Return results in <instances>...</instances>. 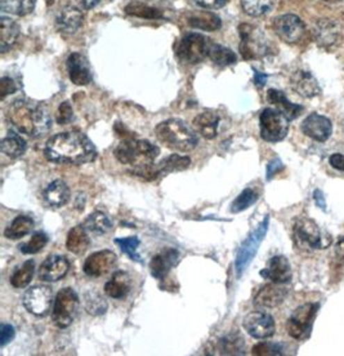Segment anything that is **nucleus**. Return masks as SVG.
<instances>
[{"instance_id": "obj_24", "label": "nucleus", "mask_w": 344, "mask_h": 356, "mask_svg": "<svg viewBox=\"0 0 344 356\" xmlns=\"http://www.w3.org/2000/svg\"><path fill=\"white\" fill-rule=\"evenodd\" d=\"M291 88L300 96L304 98H313L321 93V87L316 78L309 72H295L290 78Z\"/></svg>"}, {"instance_id": "obj_51", "label": "nucleus", "mask_w": 344, "mask_h": 356, "mask_svg": "<svg viewBox=\"0 0 344 356\" xmlns=\"http://www.w3.org/2000/svg\"><path fill=\"white\" fill-rule=\"evenodd\" d=\"M196 3L205 9H220L226 6L227 0H196Z\"/></svg>"}, {"instance_id": "obj_22", "label": "nucleus", "mask_w": 344, "mask_h": 356, "mask_svg": "<svg viewBox=\"0 0 344 356\" xmlns=\"http://www.w3.org/2000/svg\"><path fill=\"white\" fill-rule=\"evenodd\" d=\"M261 275L270 279L272 283L286 284L291 280L290 262L284 256H275L270 259L265 270L261 271Z\"/></svg>"}, {"instance_id": "obj_46", "label": "nucleus", "mask_w": 344, "mask_h": 356, "mask_svg": "<svg viewBox=\"0 0 344 356\" xmlns=\"http://www.w3.org/2000/svg\"><path fill=\"white\" fill-rule=\"evenodd\" d=\"M252 354L259 356L283 355V346L279 343L261 342L253 348Z\"/></svg>"}, {"instance_id": "obj_27", "label": "nucleus", "mask_w": 344, "mask_h": 356, "mask_svg": "<svg viewBox=\"0 0 344 356\" xmlns=\"http://www.w3.org/2000/svg\"><path fill=\"white\" fill-rule=\"evenodd\" d=\"M70 196V188L62 179H56L52 184H49L43 193L45 203L54 208H61L67 204Z\"/></svg>"}, {"instance_id": "obj_1", "label": "nucleus", "mask_w": 344, "mask_h": 356, "mask_svg": "<svg viewBox=\"0 0 344 356\" xmlns=\"http://www.w3.org/2000/svg\"><path fill=\"white\" fill-rule=\"evenodd\" d=\"M44 155L52 163L79 165L95 161L97 158V149L85 134L63 132L48 140Z\"/></svg>"}, {"instance_id": "obj_41", "label": "nucleus", "mask_w": 344, "mask_h": 356, "mask_svg": "<svg viewBox=\"0 0 344 356\" xmlns=\"http://www.w3.org/2000/svg\"><path fill=\"white\" fill-rule=\"evenodd\" d=\"M84 307H85V312L90 315L98 316L106 312L107 302L101 294L95 291H90L84 296Z\"/></svg>"}, {"instance_id": "obj_42", "label": "nucleus", "mask_w": 344, "mask_h": 356, "mask_svg": "<svg viewBox=\"0 0 344 356\" xmlns=\"http://www.w3.org/2000/svg\"><path fill=\"white\" fill-rule=\"evenodd\" d=\"M125 12L131 16H136V17L141 18H161L163 15L159 9L152 8L147 4H143L140 1H132L125 7Z\"/></svg>"}, {"instance_id": "obj_45", "label": "nucleus", "mask_w": 344, "mask_h": 356, "mask_svg": "<svg viewBox=\"0 0 344 356\" xmlns=\"http://www.w3.org/2000/svg\"><path fill=\"white\" fill-rule=\"evenodd\" d=\"M47 243H48V236L45 235L44 232H36L31 236L30 241L19 245V250L24 254H36L40 250H44Z\"/></svg>"}, {"instance_id": "obj_2", "label": "nucleus", "mask_w": 344, "mask_h": 356, "mask_svg": "<svg viewBox=\"0 0 344 356\" xmlns=\"http://www.w3.org/2000/svg\"><path fill=\"white\" fill-rule=\"evenodd\" d=\"M7 119L18 134L42 138L52 128V119L40 104L27 98H18L7 108Z\"/></svg>"}, {"instance_id": "obj_57", "label": "nucleus", "mask_w": 344, "mask_h": 356, "mask_svg": "<svg viewBox=\"0 0 344 356\" xmlns=\"http://www.w3.org/2000/svg\"><path fill=\"white\" fill-rule=\"evenodd\" d=\"M322 1H327V3H339V1H343V0H322Z\"/></svg>"}, {"instance_id": "obj_23", "label": "nucleus", "mask_w": 344, "mask_h": 356, "mask_svg": "<svg viewBox=\"0 0 344 356\" xmlns=\"http://www.w3.org/2000/svg\"><path fill=\"white\" fill-rule=\"evenodd\" d=\"M179 259V253L178 250L173 248L161 250L158 254H155L150 262L151 275L155 279L163 280L165 276L168 275L169 271L177 265Z\"/></svg>"}, {"instance_id": "obj_19", "label": "nucleus", "mask_w": 344, "mask_h": 356, "mask_svg": "<svg viewBox=\"0 0 344 356\" xmlns=\"http://www.w3.org/2000/svg\"><path fill=\"white\" fill-rule=\"evenodd\" d=\"M67 72L70 81L76 86H88L93 81L88 60L78 52H74L67 58Z\"/></svg>"}, {"instance_id": "obj_12", "label": "nucleus", "mask_w": 344, "mask_h": 356, "mask_svg": "<svg viewBox=\"0 0 344 356\" xmlns=\"http://www.w3.org/2000/svg\"><path fill=\"white\" fill-rule=\"evenodd\" d=\"M22 303L27 312L36 316H45L54 303V291L45 285H35L27 289L24 294Z\"/></svg>"}, {"instance_id": "obj_56", "label": "nucleus", "mask_w": 344, "mask_h": 356, "mask_svg": "<svg viewBox=\"0 0 344 356\" xmlns=\"http://www.w3.org/2000/svg\"><path fill=\"white\" fill-rule=\"evenodd\" d=\"M267 79H268V76H267L265 74L254 70V81H256V84L258 87H263Z\"/></svg>"}, {"instance_id": "obj_55", "label": "nucleus", "mask_w": 344, "mask_h": 356, "mask_svg": "<svg viewBox=\"0 0 344 356\" xmlns=\"http://www.w3.org/2000/svg\"><path fill=\"white\" fill-rule=\"evenodd\" d=\"M336 253L338 259H342L344 262V236L339 238V241H336Z\"/></svg>"}, {"instance_id": "obj_50", "label": "nucleus", "mask_w": 344, "mask_h": 356, "mask_svg": "<svg viewBox=\"0 0 344 356\" xmlns=\"http://www.w3.org/2000/svg\"><path fill=\"white\" fill-rule=\"evenodd\" d=\"M281 170H284V164L279 158H275L274 161H270L267 165V177H265L267 181H271L275 177V175Z\"/></svg>"}, {"instance_id": "obj_40", "label": "nucleus", "mask_w": 344, "mask_h": 356, "mask_svg": "<svg viewBox=\"0 0 344 356\" xmlns=\"http://www.w3.org/2000/svg\"><path fill=\"white\" fill-rule=\"evenodd\" d=\"M276 0H241L243 9L249 16L261 17L274 7Z\"/></svg>"}, {"instance_id": "obj_38", "label": "nucleus", "mask_w": 344, "mask_h": 356, "mask_svg": "<svg viewBox=\"0 0 344 356\" xmlns=\"http://www.w3.org/2000/svg\"><path fill=\"white\" fill-rule=\"evenodd\" d=\"M208 57L218 66H229L238 61V56L235 52H232L229 48H226L223 45L214 44V43L211 47Z\"/></svg>"}, {"instance_id": "obj_47", "label": "nucleus", "mask_w": 344, "mask_h": 356, "mask_svg": "<svg viewBox=\"0 0 344 356\" xmlns=\"http://www.w3.org/2000/svg\"><path fill=\"white\" fill-rule=\"evenodd\" d=\"M74 118V111H72V107H71L70 102H62L60 107H58V111H57V123L58 124H69L71 120Z\"/></svg>"}, {"instance_id": "obj_44", "label": "nucleus", "mask_w": 344, "mask_h": 356, "mask_svg": "<svg viewBox=\"0 0 344 356\" xmlns=\"http://www.w3.org/2000/svg\"><path fill=\"white\" fill-rule=\"evenodd\" d=\"M258 194L253 188H245L240 195L234 200V203L231 204V212L232 213H240L243 211L247 209L249 207L256 203L258 200Z\"/></svg>"}, {"instance_id": "obj_26", "label": "nucleus", "mask_w": 344, "mask_h": 356, "mask_svg": "<svg viewBox=\"0 0 344 356\" xmlns=\"http://www.w3.org/2000/svg\"><path fill=\"white\" fill-rule=\"evenodd\" d=\"M267 101L274 105L276 110L283 113L289 120H294L302 114L303 107L297 104H291L290 101L286 98L281 90L277 89H270L267 93Z\"/></svg>"}, {"instance_id": "obj_36", "label": "nucleus", "mask_w": 344, "mask_h": 356, "mask_svg": "<svg viewBox=\"0 0 344 356\" xmlns=\"http://www.w3.org/2000/svg\"><path fill=\"white\" fill-rule=\"evenodd\" d=\"M34 271H35V264L34 261L28 259L22 266L18 267L17 270L10 276V285L21 289L25 288L31 283L34 277Z\"/></svg>"}, {"instance_id": "obj_3", "label": "nucleus", "mask_w": 344, "mask_h": 356, "mask_svg": "<svg viewBox=\"0 0 344 356\" xmlns=\"http://www.w3.org/2000/svg\"><path fill=\"white\" fill-rule=\"evenodd\" d=\"M155 134L160 143L177 152H191L199 143L196 131L183 120L176 118L160 123L155 129Z\"/></svg>"}, {"instance_id": "obj_8", "label": "nucleus", "mask_w": 344, "mask_h": 356, "mask_svg": "<svg viewBox=\"0 0 344 356\" xmlns=\"http://www.w3.org/2000/svg\"><path fill=\"white\" fill-rule=\"evenodd\" d=\"M79 297L72 288H65L56 296L52 319L61 330L70 327L79 312Z\"/></svg>"}, {"instance_id": "obj_4", "label": "nucleus", "mask_w": 344, "mask_h": 356, "mask_svg": "<svg viewBox=\"0 0 344 356\" xmlns=\"http://www.w3.org/2000/svg\"><path fill=\"white\" fill-rule=\"evenodd\" d=\"M115 158L123 164L132 167H143L150 165L160 154L159 147L155 146L147 140H124L115 149Z\"/></svg>"}, {"instance_id": "obj_54", "label": "nucleus", "mask_w": 344, "mask_h": 356, "mask_svg": "<svg viewBox=\"0 0 344 356\" xmlns=\"http://www.w3.org/2000/svg\"><path fill=\"white\" fill-rule=\"evenodd\" d=\"M76 3L80 8L88 10V9L95 8L99 3V0H76Z\"/></svg>"}, {"instance_id": "obj_43", "label": "nucleus", "mask_w": 344, "mask_h": 356, "mask_svg": "<svg viewBox=\"0 0 344 356\" xmlns=\"http://www.w3.org/2000/svg\"><path fill=\"white\" fill-rule=\"evenodd\" d=\"M115 243L119 245V248L123 250L124 253L129 257V259L142 264L141 256L138 253V247L141 244L140 239L137 236H131V238H120V239H115Z\"/></svg>"}, {"instance_id": "obj_21", "label": "nucleus", "mask_w": 344, "mask_h": 356, "mask_svg": "<svg viewBox=\"0 0 344 356\" xmlns=\"http://www.w3.org/2000/svg\"><path fill=\"white\" fill-rule=\"evenodd\" d=\"M288 289L283 284H267L256 293L254 305L259 309H274L284 302Z\"/></svg>"}, {"instance_id": "obj_39", "label": "nucleus", "mask_w": 344, "mask_h": 356, "mask_svg": "<svg viewBox=\"0 0 344 356\" xmlns=\"http://www.w3.org/2000/svg\"><path fill=\"white\" fill-rule=\"evenodd\" d=\"M190 164H191L190 158L174 154V155H170L168 158H165L164 161H160L158 164V170H159L160 175H168L172 172L187 170Z\"/></svg>"}, {"instance_id": "obj_35", "label": "nucleus", "mask_w": 344, "mask_h": 356, "mask_svg": "<svg viewBox=\"0 0 344 356\" xmlns=\"http://www.w3.org/2000/svg\"><path fill=\"white\" fill-rule=\"evenodd\" d=\"M0 8L4 13L26 16L35 8V0H0Z\"/></svg>"}, {"instance_id": "obj_49", "label": "nucleus", "mask_w": 344, "mask_h": 356, "mask_svg": "<svg viewBox=\"0 0 344 356\" xmlns=\"http://www.w3.org/2000/svg\"><path fill=\"white\" fill-rule=\"evenodd\" d=\"M16 90H17V86L13 79H10L9 76H3L0 79V93L3 99L9 95H13Z\"/></svg>"}, {"instance_id": "obj_37", "label": "nucleus", "mask_w": 344, "mask_h": 356, "mask_svg": "<svg viewBox=\"0 0 344 356\" xmlns=\"http://www.w3.org/2000/svg\"><path fill=\"white\" fill-rule=\"evenodd\" d=\"M84 227L90 232H95L98 235H104L107 232H111L113 229V222L110 221V218L106 214L102 212H95V213L89 214L88 218L84 222Z\"/></svg>"}, {"instance_id": "obj_48", "label": "nucleus", "mask_w": 344, "mask_h": 356, "mask_svg": "<svg viewBox=\"0 0 344 356\" xmlns=\"http://www.w3.org/2000/svg\"><path fill=\"white\" fill-rule=\"evenodd\" d=\"M16 336V330L10 324H1L0 327V346L4 348Z\"/></svg>"}, {"instance_id": "obj_53", "label": "nucleus", "mask_w": 344, "mask_h": 356, "mask_svg": "<svg viewBox=\"0 0 344 356\" xmlns=\"http://www.w3.org/2000/svg\"><path fill=\"white\" fill-rule=\"evenodd\" d=\"M313 199H315V202H316L318 208H321L322 211H327V202H325L324 194H322L320 190H316V191L313 193Z\"/></svg>"}, {"instance_id": "obj_15", "label": "nucleus", "mask_w": 344, "mask_h": 356, "mask_svg": "<svg viewBox=\"0 0 344 356\" xmlns=\"http://www.w3.org/2000/svg\"><path fill=\"white\" fill-rule=\"evenodd\" d=\"M343 26L333 19L322 18L315 22L312 29V35L315 42L322 48H331L339 44L343 39Z\"/></svg>"}, {"instance_id": "obj_13", "label": "nucleus", "mask_w": 344, "mask_h": 356, "mask_svg": "<svg viewBox=\"0 0 344 356\" xmlns=\"http://www.w3.org/2000/svg\"><path fill=\"white\" fill-rule=\"evenodd\" d=\"M243 325L247 333L256 339L272 337L276 330L274 318L267 312H253L244 318Z\"/></svg>"}, {"instance_id": "obj_28", "label": "nucleus", "mask_w": 344, "mask_h": 356, "mask_svg": "<svg viewBox=\"0 0 344 356\" xmlns=\"http://www.w3.org/2000/svg\"><path fill=\"white\" fill-rule=\"evenodd\" d=\"M131 276L124 271H117L105 284V293L115 300H124L131 292Z\"/></svg>"}, {"instance_id": "obj_16", "label": "nucleus", "mask_w": 344, "mask_h": 356, "mask_svg": "<svg viewBox=\"0 0 344 356\" xmlns=\"http://www.w3.org/2000/svg\"><path fill=\"white\" fill-rule=\"evenodd\" d=\"M116 254L113 250H99L93 254H90L85 259L83 270L84 273L92 277H101L108 274L115 265H116Z\"/></svg>"}, {"instance_id": "obj_17", "label": "nucleus", "mask_w": 344, "mask_h": 356, "mask_svg": "<svg viewBox=\"0 0 344 356\" xmlns=\"http://www.w3.org/2000/svg\"><path fill=\"white\" fill-rule=\"evenodd\" d=\"M302 132L318 143H325L333 134V124L327 116L311 114L303 120Z\"/></svg>"}, {"instance_id": "obj_29", "label": "nucleus", "mask_w": 344, "mask_h": 356, "mask_svg": "<svg viewBox=\"0 0 344 356\" xmlns=\"http://www.w3.org/2000/svg\"><path fill=\"white\" fill-rule=\"evenodd\" d=\"M90 245V239H89L87 229L84 225H78L72 227L66 239V248L74 254H83L88 250Z\"/></svg>"}, {"instance_id": "obj_18", "label": "nucleus", "mask_w": 344, "mask_h": 356, "mask_svg": "<svg viewBox=\"0 0 344 356\" xmlns=\"http://www.w3.org/2000/svg\"><path fill=\"white\" fill-rule=\"evenodd\" d=\"M70 268V262L63 256H49L45 259L44 262L40 265L39 268V279L47 282V283H54L63 279L67 275Z\"/></svg>"}, {"instance_id": "obj_25", "label": "nucleus", "mask_w": 344, "mask_h": 356, "mask_svg": "<svg viewBox=\"0 0 344 356\" xmlns=\"http://www.w3.org/2000/svg\"><path fill=\"white\" fill-rule=\"evenodd\" d=\"M221 119L218 114L213 111H205L196 116L193 122L195 131L202 134L206 140H213L218 136V128H220Z\"/></svg>"}, {"instance_id": "obj_32", "label": "nucleus", "mask_w": 344, "mask_h": 356, "mask_svg": "<svg viewBox=\"0 0 344 356\" xmlns=\"http://www.w3.org/2000/svg\"><path fill=\"white\" fill-rule=\"evenodd\" d=\"M0 49L1 52H7L12 45L16 43L19 35V27L10 18L3 16L0 26Z\"/></svg>"}, {"instance_id": "obj_10", "label": "nucleus", "mask_w": 344, "mask_h": 356, "mask_svg": "<svg viewBox=\"0 0 344 356\" xmlns=\"http://www.w3.org/2000/svg\"><path fill=\"white\" fill-rule=\"evenodd\" d=\"M261 137L267 143H280L289 132V119L276 108H265L259 116Z\"/></svg>"}, {"instance_id": "obj_6", "label": "nucleus", "mask_w": 344, "mask_h": 356, "mask_svg": "<svg viewBox=\"0 0 344 356\" xmlns=\"http://www.w3.org/2000/svg\"><path fill=\"white\" fill-rule=\"evenodd\" d=\"M240 34V54L245 61L263 58L270 52V44L261 29L253 25L243 24L238 27Z\"/></svg>"}, {"instance_id": "obj_20", "label": "nucleus", "mask_w": 344, "mask_h": 356, "mask_svg": "<svg viewBox=\"0 0 344 356\" xmlns=\"http://www.w3.org/2000/svg\"><path fill=\"white\" fill-rule=\"evenodd\" d=\"M83 21L84 16L79 8L74 6H66L60 9L56 16V27L62 34L72 35L81 27Z\"/></svg>"}, {"instance_id": "obj_11", "label": "nucleus", "mask_w": 344, "mask_h": 356, "mask_svg": "<svg viewBox=\"0 0 344 356\" xmlns=\"http://www.w3.org/2000/svg\"><path fill=\"white\" fill-rule=\"evenodd\" d=\"M320 309L318 303H306L302 305L295 312L291 314L286 330L289 336L295 339H303L309 337L311 330H312V323Z\"/></svg>"}, {"instance_id": "obj_7", "label": "nucleus", "mask_w": 344, "mask_h": 356, "mask_svg": "<svg viewBox=\"0 0 344 356\" xmlns=\"http://www.w3.org/2000/svg\"><path fill=\"white\" fill-rule=\"evenodd\" d=\"M211 39L206 36L197 34V33H191L183 36L176 44L177 57L182 63H190V65H196L204 61L208 56L212 47Z\"/></svg>"}, {"instance_id": "obj_14", "label": "nucleus", "mask_w": 344, "mask_h": 356, "mask_svg": "<svg viewBox=\"0 0 344 356\" xmlns=\"http://www.w3.org/2000/svg\"><path fill=\"white\" fill-rule=\"evenodd\" d=\"M274 30L285 43L295 44L304 35L306 27L303 21L295 15H284L274 21Z\"/></svg>"}, {"instance_id": "obj_30", "label": "nucleus", "mask_w": 344, "mask_h": 356, "mask_svg": "<svg viewBox=\"0 0 344 356\" xmlns=\"http://www.w3.org/2000/svg\"><path fill=\"white\" fill-rule=\"evenodd\" d=\"M217 350L221 355H244V339L238 333H229L218 341Z\"/></svg>"}, {"instance_id": "obj_9", "label": "nucleus", "mask_w": 344, "mask_h": 356, "mask_svg": "<svg viewBox=\"0 0 344 356\" xmlns=\"http://www.w3.org/2000/svg\"><path fill=\"white\" fill-rule=\"evenodd\" d=\"M268 226H270V216H265V220L261 222V225L240 245L236 254V261H235L236 274L238 277L243 276L244 271L256 257V252L259 250L262 241L265 239V234L268 232Z\"/></svg>"}, {"instance_id": "obj_52", "label": "nucleus", "mask_w": 344, "mask_h": 356, "mask_svg": "<svg viewBox=\"0 0 344 356\" xmlns=\"http://www.w3.org/2000/svg\"><path fill=\"white\" fill-rule=\"evenodd\" d=\"M329 161H330V165L333 168L344 172V155H342V154H333L330 156Z\"/></svg>"}, {"instance_id": "obj_5", "label": "nucleus", "mask_w": 344, "mask_h": 356, "mask_svg": "<svg viewBox=\"0 0 344 356\" xmlns=\"http://www.w3.org/2000/svg\"><path fill=\"white\" fill-rule=\"evenodd\" d=\"M293 236L300 248L325 250L331 243V236L309 217L297 218L293 227Z\"/></svg>"}, {"instance_id": "obj_34", "label": "nucleus", "mask_w": 344, "mask_h": 356, "mask_svg": "<svg viewBox=\"0 0 344 356\" xmlns=\"http://www.w3.org/2000/svg\"><path fill=\"white\" fill-rule=\"evenodd\" d=\"M26 152V141L17 134H9L1 141V152L10 159H18Z\"/></svg>"}, {"instance_id": "obj_31", "label": "nucleus", "mask_w": 344, "mask_h": 356, "mask_svg": "<svg viewBox=\"0 0 344 356\" xmlns=\"http://www.w3.org/2000/svg\"><path fill=\"white\" fill-rule=\"evenodd\" d=\"M34 230V221L27 216H18L4 232V236L10 241H17Z\"/></svg>"}, {"instance_id": "obj_33", "label": "nucleus", "mask_w": 344, "mask_h": 356, "mask_svg": "<svg viewBox=\"0 0 344 356\" xmlns=\"http://www.w3.org/2000/svg\"><path fill=\"white\" fill-rule=\"evenodd\" d=\"M188 24L193 27L206 31H217L222 26L221 18L211 12H197L190 15Z\"/></svg>"}]
</instances>
